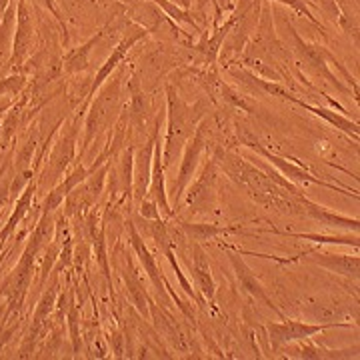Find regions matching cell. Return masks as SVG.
<instances>
[{
    "label": "cell",
    "instance_id": "obj_1",
    "mask_svg": "<svg viewBox=\"0 0 360 360\" xmlns=\"http://www.w3.org/2000/svg\"><path fill=\"white\" fill-rule=\"evenodd\" d=\"M219 165V170L226 172L229 179L245 188L246 194L266 210H272L276 214L284 217H298L302 219V198L304 191L292 193L288 188L281 186L276 180H272L255 162H248V158L234 153L231 148H214L212 156Z\"/></svg>",
    "mask_w": 360,
    "mask_h": 360
},
{
    "label": "cell",
    "instance_id": "obj_2",
    "mask_svg": "<svg viewBox=\"0 0 360 360\" xmlns=\"http://www.w3.org/2000/svg\"><path fill=\"white\" fill-rule=\"evenodd\" d=\"M276 16H278V25L283 28L281 40L290 51L296 68L302 75H309L316 80H324V84L335 89L338 94H350V96L359 98V82L348 72L347 66L340 65V60L326 46L302 39L295 25L284 14H276Z\"/></svg>",
    "mask_w": 360,
    "mask_h": 360
},
{
    "label": "cell",
    "instance_id": "obj_3",
    "mask_svg": "<svg viewBox=\"0 0 360 360\" xmlns=\"http://www.w3.org/2000/svg\"><path fill=\"white\" fill-rule=\"evenodd\" d=\"M54 229H56V224H54V219H52V212H42L37 226L32 229V234H30L25 250L20 255L18 264L14 266L11 276L4 283L2 295L6 296V300H8V312H13V314L20 312L22 307H25L26 295H28V288H30L32 276H34L37 258H39L40 250L46 248L49 240H52Z\"/></svg>",
    "mask_w": 360,
    "mask_h": 360
},
{
    "label": "cell",
    "instance_id": "obj_4",
    "mask_svg": "<svg viewBox=\"0 0 360 360\" xmlns=\"http://www.w3.org/2000/svg\"><path fill=\"white\" fill-rule=\"evenodd\" d=\"M205 101L188 104L182 101L179 90L167 82V134L162 139V165L170 168L179 160L186 141L205 118Z\"/></svg>",
    "mask_w": 360,
    "mask_h": 360
},
{
    "label": "cell",
    "instance_id": "obj_5",
    "mask_svg": "<svg viewBox=\"0 0 360 360\" xmlns=\"http://www.w3.org/2000/svg\"><path fill=\"white\" fill-rule=\"evenodd\" d=\"M124 63L108 77L94 98L90 101V110L84 122V150L101 136V132L115 127L118 116L124 110V78H127Z\"/></svg>",
    "mask_w": 360,
    "mask_h": 360
},
{
    "label": "cell",
    "instance_id": "obj_6",
    "mask_svg": "<svg viewBox=\"0 0 360 360\" xmlns=\"http://www.w3.org/2000/svg\"><path fill=\"white\" fill-rule=\"evenodd\" d=\"M210 134H212V124L208 118H202L198 122V127L194 129L193 136L186 141L184 148H182V155H180V167L179 174L172 182L170 191H168V202L174 208H179L182 202V194L186 191V186L193 182L196 176L198 168H200V158L208 150V142H210Z\"/></svg>",
    "mask_w": 360,
    "mask_h": 360
},
{
    "label": "cell",
    "instance_id": "obj_7",
    "mask_svg": "<svg viewBox=\"0 0 360 360\" xmlns=\"http://www.w3.org/2000/svg\"><path fill=\"white\" fill-rule=\"evenodd\" d=\"M240 144L246 146V148H250L255 155H258L260 158H266L269 160L270 167H274L281 174H283L284 179L290 180L292 184L296 186H307V184H319L322 188H330V191H335V193H345L350 194V196H354V198H359V194L356 193H350V188H345V186H340V184H333V182H326L321 176H314L312 172H309L304 167H300V165H295V162H290V160H286L283 156L278 155H272L269 148H264L262 144L258 141H255L252 136H243L240 139Z\"/></svg>",
    "mask_w": 360,
    "mask_h": 360
},
{
    "label": "cell",
    "instance_id": "obj_8",
    "mask_svg": "<svg viewBox=\"0 0 360 360\" xmlns=\"http://www.w3.org/2000/svg\"><path fill=\"white\" fill-rule=\"evenodd\" d=\"M352 326L350 322H302L284 316L283 322H269L266 336H269L272 352H281L283 348L292 345L296 340H304L310 336H316L328 330V328H348Z\"/></svg>",
    "mask_w": 360,
    "mask_h": 360
},
{
    "label": "cell",
    "instance_id": "obj_9",
    "mask_svg": "<svg viewBox=\"0 0 360 360\" xmlns=\"http://www.w3.org/2000/svg\"><path fill=\"white\" fill-rule=\"evenodd\" d=\"M112 262H115L116 270L124 283V290H127V298L129 302L136 309V312L141 314L142 319L150 321V296H148V290L144 288V284L141 281V274H139V269L134 264V260L129 255V250L122 245H116L115 255H112Z\"/></svg>",
    "mask_w": 360,
    "mask_h": 360
},
{
    "label": "cell",
    "instance_id": "obj_10",
    "mask_svg": "<svg viewBox=\"0 0 360 360\" xmlns=\"http://www.w3.org/2000/svg\"><path fill=\"white\" fill-rule=\"evenodd\" d=\"M257 257L270 258L274 262L281 264H292V262H312L321 269H326L328 272H335L338 276H347V278H359L360 269V258L354 255H336V252H326V250H319V248H310L300 252L298 257H270V255H257Z\"/></svg>",
    "mask_w": 360,
    "mask_h": 360
},
{
    "label": "cell",
    "instance_id": "obj_11",
    "mask_svg": "<svg viewBox=\"0 0 360 360\" xmlns=\"http://www.w3.org/2000/svg\"><path fill=\"white\" fill-rule=\"evenodd\" d=\"M217 182H219V165L210 156L206 158L202 168L196 172L193 182L186 186V191L182 194L184 205L193 212H208L217 200Z\"/></svg>",
    "mask_w": 360,
    "mask_h": 360
},
{
    "label": "cell",
    "instance_id": "obj_12",
    "mask_svg": "<svg viewBox=\"0 0 360 360\" xmlns=\"http://www.w3.org/2000/svg\"><path fill=\"white\" fill-rule=\"evenodd\" d=\"M34 49V14L28 0H16V25H14L13 51L8 58V68L20 72L25 68L30 52Z\"/></svg>",
    "mask_w": 360,
    "mask_h": 360
},
{
    "label": "cell",
    "instance_id": "obj_13",
    "mask_svg": "<svg viewBox=\"0 0 360 360\" xmlns=\"http://www.w3.org/2000/svg\"><path fill=\"white\" fill-rule=\"evenodd\" d=\"M127 231H129V245L132 246V250H134V257L139 258L142 270H144V272H146V276L150 278V283H153V288L156 290V295L160 296V307L170 312V310H172V298H170V295H168L167 281H165V276L160 274L162 270L158 269L156 258L153 257L150 248H148L146 243H144V236L141 234V231H139V226H136V222H134V220H127Z\"/></svg>",
    "mask_w": 360,
    "mask_h": 360
},
{
    "label": "cell",
    "instance_id": "obj_14",
    "mask_svg": "<svg viewBox=\"0 0 360 360\" xmlns=\"http://www.w3.org/2000/svg\"><path fill=\"white\" fill-rule=\"evenodd\" d=\"M58 274L52 272V283L51 286L42 292L40 296L39 304L34 309V314H32V324H30V330L26 335L25 342L20 347V359H26L34 352V348L39 345V340H42L46 336V330H49V316L52 314V310L56 309V296H58V281H56Z\"/></svg>",
    "mask_w": 360,
    "mask_h": 360
},
{
    "label": "cell",
    "instance_id": "obj_15",
    "mask_svg": "<svg viewBox=\"0 0 360 360\" xmlns=\"http://www.w3.org/2000/svg\"><path fill=\"white\" fill-rule=\"evenodd\" d=\"M220 248L226 252V257H229V262H231L232 270H234V276H236V281H238V286H240V290L246 292V295H250L255 300H258L260 304H264L266 309H270L276 316H281V321L284 319L283 310L278 309L276 304H274V300L270 298L269 292H266V288L262 286V283L257 278V274L250 270V266L245 262V258H243V252L240 250H234L232 246L229 245H220Z\"/></svg>",
    "mask_w": 360,
    "mask_h": 360
},
{
    "label": "cell",
    "instance_id": "obj_16",
    "mask_svg": "<svg viewBox=\"0 0 360 360\" xmlns=\"http://www.w3.org/2000/svg\"><path fill=\"white\" fill-rule=\"evenodd\" d=\"M188 270H191V278H193L196 295L202 298V302H214L217 296V283L210 270V262H208V255L198 243H191L188 246Z\"/></svg>",
    "mask_w": 360,
    "mask_h": 360
},
{
    "label": "cell",
    "instance_id": "obj_17",
    "mask_svg": "<svg viewBox=\"0 0 360 360\" xmlns=\"http://www.w3.org/2000/svg\"><path fill=\"white\" fill-rule=\"evenodd\" d=\"M77 134L78 129L77 122H75L70 129L63 132V136L54 144L52 155L49 158V167H46V172H44L46 179L51 176V184L63 179L65 170L70 167V162L75 158V153H77Z\"/></svg>",
    "mask_w": 360,
    "mask_h": 360
},
{
    "label": "cell",
    "instance_id": "obj_18",
    "mask_svg": "<svg viewBox=\"0 0 360 360\" xmlns=\"http://www.w3.org/2000/svg\"><path fill=\"white\" fill-rule=\"evenodd\" d=\"M302 219H310L321 222L322 226L326 229H345L347 232H359V219H352V217H347V214H340V212H335L326 206L314 202L312 198H309L304 194L302 198Z\"/></svg>",
    "mask_w": 360,
    "mask_h": 360
},
{
    "label": "cell",
    "instance_id": "obj_19",
    "mask_svg": "<svg viewBox=\"0 0 360 360\" xmlns=\"http://www.w3.org/2000/svg\"><path fill=\"white\" fill-rule=\"evenodd\" d=\"M286 101L296 104V106H300V108H304L307 112H312L314 116H319V118H322L324 122H328L330 127H335V129L347 132L350 139H354V141L359 142V122H356V120L348 118V116L342 115V112H336V110L328 108V106L307 103V101L298 98L295 92H290V94L286 96Z\"/></svg>",
    "mask_w": 360,
    "mask_h": 360
},
{
    "label": "cell",
    "instance_id": "obj_20",
    "mask_svg": "<svg viewBox=\"0 0 360 360\" xmlns=\"http://www.w3.org/2000/svg\"><path fill=\"white\" fill-rule=\"evenodd\" d=\"M148 309H150V321H155L156 333L162 336L176 352H180V354H182V352H188V350H191L188 336L184 335V333L180 330L179 324L170 319L168 310L162 309L160 304H156L155 300H150Z\"/></svg>",
    "mask_w": 360,
    "mask_h": 360
},
{
    "label": "cell",
    "instance_id": "obj_21",
    "mask_svg": "<svg viewBox=\"0 0 360 360\" xmlns=\"http://www.w3.org/2000/svg\"><path fill=\"white\" fill-rule=\"evenodd\" d=\"M180 234L188 240V243H208V240H217L220 236H229L232 232H243L240 224H208V222H179Z\"/></svg>",
    "mask_w": 360,
    "mask_h": 360
},
{
    "label": "cell",
    "instance_id": "obj_22",
    "mask_svg": "<svg viewBox=\"0 0 360 360\" xmlns=\"http://www.w3.org/2000/svg\"><path fill=\"white\" fill-rule=\"evenodd\" d=\"M270 234H281V236H290V238H300V240H310L319 246H352L359 250V232H340V234H321V232H288V231H274L269 229Z\"/></svg>",
    "mask_w": 360,
    "mask_h": 360
},
{
    "label": "cell",
    "instance_id": "obj_23",
    "mask_svg": "<svg viewBox=\"0 0 360 360\" xmlns=\"http://www.w3.org/2000/svg\"><path fill=\"white\" fill-rule=\"evenodd\" d=\"M312 338V336H310ZM310 338L304 340H296L290 347L296 348V356L304 360H340V359H356V348H347V350H335V348H326L322 345L310 342Z\"/></svg>",
    "mask_w": 360,
    "mask_h": 360
},
{
    "label": "cell",
    "instance_id": "obj_24",
    "mask_svg": "<svg viewBox=\"0 0 360 360\" xmlns=\"http://www.w3.org/2000/svg\"><path fill=\"white\" fill-rule=\"evenodd\" d=\"M106 32H108V26L103 28V30H98L94 37H90V39L86 40L84 44H80L78 49L68 52L65 56V60H63V70L68 72V75H75V72H80V70H86L92 52L98 46V42L106 37Z\"/></svg>",
    "mask_w": 360,
    "mask_h": 360
},
{
    "label": "cell",
    "instance_id": "obj_25",
    "mask_svg": "<svg viewBox=\"0 0 360 360\" xmlns=\"http://www.w3.org/2000/svg\"><path fill=\"white\" fill-rule=\"evenodd\" d=\"M34 193H37V182H28L25 186V191H22V194H20V198H18L16 205H14L11 219L6 220L4 229L0 231V246L4 245V243L13 236L14 231H16V226H18V224L22 222V219L28 214V210H30V206H32Z\"/></svg>",
    "mask_w": 360,
    "mask_h": 360
},
{
    "label": "cell",
    "instance_id": "obj_26",
    "mask_svg": "<svg viewBox=\"0 0 360 360\" xmlns=\"http://www.w3.org/2000/svg\"><path fill=\"white\" fill-rule=\"evenodd\" d=\"M150 2H155L156 6H158L162 13L167 14L172 22L191 26V28H194V32H196V34L205 32V28L198 25V20H196V16H194V13L191 11V8H182V6L174 4V2H170V0H150Z\"/></svg>",
    "mask_w": 360,
    "mask_h": 360
},
{
    "label": "cell",
    "instance_id": "obj_27",
    "mask_svg": "<svg viewBox=\"0 0 360 360\" xmlns=\"http://www.w3.org/2000/svg\"><path fill=\"white\" fill-rule=\"evenodd\" d=\"M160 252H162V255H165V258H167V260H168L170 269L174 270V274H176V281H179L180 288H182V290H184V292L188 295V298H191V300H194V302H196L198 307H205L202 298L196 295V290H194V288H193V284H191V281H188V278L184 276V272L180 270L179 260H176V257H174V245L167 246V248H162Z\"/></svg>",
    "mask_w": 360,
    "mask_h": 360
},
{
    "label": "cell",
    "instance_id": "obj_28",
    "mask_svg": "<svg viewBox=\"0 0 360 360\" xmlns=\"http://www.w3.org/2000/svg\"><path fill=\"white\" fill-rule=\"evenodd\" d=\"M269 2H276V4H283V6H288L290 11H295L298 16H304L309 22H312L314 26L322 28L321 20H316V16L312 13L314 8V2L312 0H269Z\"/></svg>",
    "mask_w": 360,
    "mask_h": 360
},
{
    "label": "cell",
    "instance_id": "obj_29",
    "mask_svg": "<svg viewBox=\"0 0 360 360\" xmlns=\"http://www.w3.org/2000/svg\"><path fill=\"white\" fill-rule=\"evenodd\" d=\"M26 86V77L25 75H16L13 72L11 77L0 78V96H14L18 94L20 90Z\"/></svg>",
    "mask_w": 360,
    "mask_h": 360
},
{
    "label": "cell",
    "instance_id": "obj_30",
    "mask_svg": "<svg viewBox=\"0 0 360 360\" xmlns=\"http://www.w3.org/2000/svg\"><path fill=\"white\" fill-rule=\"evenodd\" d=\"M108 342H110V347H112V352H115V359H124L127 354V347H124V342H127V336H122L120 330H110L108 333Z\"/></svg>",
    "mask_w": 360,
    "mask_h": 360
},
{
    "label": "cell",
    "instance_id": "obj_31",
    "mask_svg": "<svg viewBox=\"0 0 360 360\" xmlns=\"http://www.w3.org/2000/svg\"><path fill=\"white\" fill-rule=\"evenodd\" d=\"M39 6H42L44 11H49V13L56 18V22L60 25V28L65 30V37L66 40H68V34H66V20H65V14H63V11L58 8V4H56V0H34Z\"/></svg>",
    "mask_w": 360,
    "mask_h": 360
},
{
    "label": "cell",
    "instance_id": "obj_32",
    "mask_svg": "<svg viewBox=\"0 0 360 360\" xmlns=\"http://www.w3.org/2000/svg\"><path fill=\"white\" fill-rule=\"evenodd\" d=\"M139 217H142V219H148V220L162 219L156 202L153 200V198H148V196H144V198H142V202L139 205Z\"/></svg>",
    "mask_w": 360,
    "mask_h": 360
},
{
    "label": "cell",
    "instance_id": "obj_33",
    "mask_svg": "<svg viewBox=\"0 0 360 360\" xmlns=\"http://www.w3.org/2000/svg\"><path fill=\"white\" fill-rule=\"evenodd\" d=\"M0 180H2V184H0V210H2L6 200H8V196H11V180L6 176H2Z\"/></svg>",
    "mask_w": 360,
    "mask_h": 360
},
{
    "label": "cell",
    "instance_id": "obj_34",
    "mask_svg": "<svg viewBox=\"0 0 360 360\" xmlns=\"http://www.w3.org/2000/svg\"><path fill=\"white\" fill-rule=\"evenodd\" d=\"M234 4H236V0H217V6H219V11L222 14L231 13L232 8H234Z\"/></svg>",
    "mask_w": 360,
    "mask_h": 360
},
{
    "label": "cell",
    "instance_id": "obj_35",
    "mask_svg": "<svg viewBox=\"0 0 360 360\" xmlns=\"http://www.w3.org/2000/svg\"><path fill=\"white\" fill-rule=\"evenodd\" d=\"M170 2L179 4V6H182V8H193L194 6V0H170Z\"/></svg>",
    "mask_w": 360,
    "mask_h": 360
},
{
    "label": "cell",
    "instance_id": "obj_36",
    "mask_svg": "<svg viewBox=\"0 0 360 360\" xmlns=\"http://www.w3.org/2000/svg\"><path fill=\"white\" fill-rule=\"evenodd\" d=\"M8 4H11V0H0V20H2V16H4V13H6Z\"/></svg>",
    "mask_w": 360,
    "mask_h": 360
}]
</instances>
